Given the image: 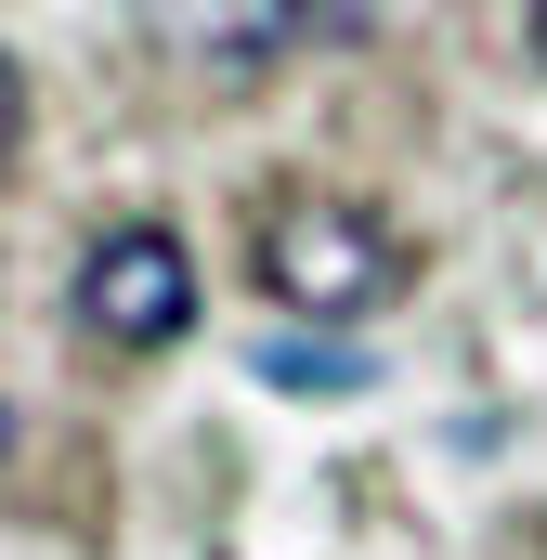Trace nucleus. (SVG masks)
<instances>
[{"label":"nucleus","instance_id":"20e7f679","mask_svg":"<svg viewBox=\"0 0 547 560\" xmlns=\"http://www.w3.org/2000/svg\"><path fill=\"white\" fill-rule=\"evenodd\" d=\"M248 365H261L274 392H313V405H339V392H365V378H379V365H365L352 339H326V326H274Z\"/></svg>","mask_w":547,"mask_h":560},{"label":"nucleus","instance_id":"f03ea898","mask_svg":"<svg viewBox=\"0 0 547 560\" xmlns=\"http://www.w3.org/2000/svg\"><path fill=\"white\" fill-rule=\"evenodd\" d=\"M66 313H79L105 352H170V339L196 326V261H183V235H170V222H105V235L79 248V275H66Z\"/></svg>","mask_w":547,"mask_h":560},{"label":"nucleus","instance_id":"39448f33","mask_svg":"<svg viewBox=\"0 0 547 560\" xmlns=\"http://www.w3.org/2000/svg\"><path fill=\"white\" fill-rule=\"evenodd\" d=\"M535 52H547V0H535Z\"/></svg>","mask_w":547,"mask_h":560},{"label":"nucleus","instance_id":"7ed1b4c3","mask_svg":"<svg viewBox=\"0 0 547 560\" xmlns=\"http://www.w3.org/2000/svg\"><path fill=\"white\" fill-rule=\"evenodd\" d=\"M131 26H143V52H170L196 79H261L313 26V0H131Z\"/></svg>","mask_w":547,"mask_h":560},{"label":"nucleus","instance_id":"f257e3e1","mask_svg":"<svg viewBox=\"0 0 547 560\" xmlns=\"http://www.w3.org/2000/svg\"><path fill=\"white\" fill-rule=\"evenodd\" d=\"M248 248H261V287L287 313H313V326H339V313H365V300L405 287V248L365 209H339V196H274Z\"/></svg>","mask_w":547,"mask_h":560}]
</instances>
